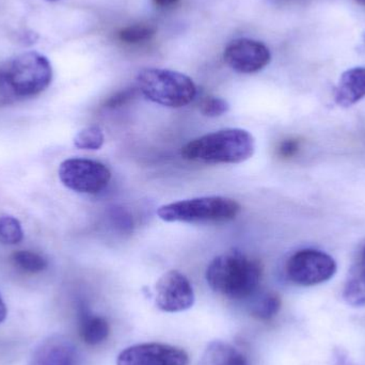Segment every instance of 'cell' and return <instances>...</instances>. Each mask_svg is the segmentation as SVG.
<instances>
[{"mask_svg": "<svg viewBox=\"0 0 365 365\" xmlns=\"http://www.w3.org/2000/svg\"><path fill=\"white\" fill-rule=\"evenodd\" d=\"M156 34V28L147 24H136L123 28L119 32V38L126 44H139L151 40Z\"/></svg>", "mask_w": 365, "mask_h": 365, "instance_id": "20", "label": "cell"}, {"mask_svg": "<svg viewBox=\"0 0 365 365\" xmlns=\"http://www.w3.org/2000/svg\"><path fill=\"white\" fill-rule=\"evenodd\" d=\"M223 58L232 70L242 74H253L269 64L272 53L264 43L242 38L227 45Z\"/></svg>", "mask_w": 365, "mask_h": 365, "instance_id": "9", "label": "cell"}, {"mask_svg": "<svg viewBox=\"0 0 365 365\" xmlns=\"http://www.w3.org/2000/svg\"><path fill=\"white\" fill-rule=\"evenodd\" d=\"M48 1H58V0H48Z\"/></svg>", "mask_w": 365, "mask_h": 365, "instance_id": "28", "label": "cell"}, {"mask_svg": "<svg viewBox=\"0 0 365 365\" xmlns=\"http://www.w3.org/2000/svg\"><path fill=\"white\" fill-rule=\"evenodd\" d=\"M76 351L72 343L63 338H51L36 349L31 365H75Z\"/></svg>", "mask_w": 365, "mask_h": 365, "instance_id": "12", "label": "cell"}, {"mask_svg": "<svg viewBox=\"0 0 365 365\" xmlns=\"http://www.w3.org/2000/svg\"><path fill=\"white\" fill-rule=\"evenodd\" d=\"M300 149V141L297 139H287L282 141L278 148V154L283 158H291L298 153Z\"/></svg>", "mask_w": 365, "mask_h": 365, "instance_id": "23", "label": "cell"}, {"mask_svg": "<svg viewBox=\"0 0 365 365\" xmlns=\"http://www.w3.org/2000/svg\"><path fill=\"white\" fill-rule=\"evenodd\" d=\"M6 317V304H4V300H2L1 296H0V324L2 322H4Z\"/></svg>", "mask_w": 365, "mask_h": 365, "instance_id": "25", "label": "cell"}, {"mask_svg": "<svg viewBox=\"0 0 365 365\" xmlns=\"http://www.w3.org/2000/svg\"><path fill=\"white\" fill-rule=\"evenodd\" d=\"M156 306L167 313L188 310L195 304V292L190 281L178 270L165 272L155 287Z\"/></svg>", "mask_w": 365, "mask_h": 365, "instance_id": "8", "label": "cell"}, {"mask_svg": "<svg viewBox=\"0 0 365 365\" xmlns=\"http://www.w3.org/2000/svg\"><path fill=\"white\" fill-rule=\"evenodd\" d=\"M109 325L104 317L92 314L87 309L79 313V336L88 345H98L109 336Z\"/></svg>", "mask_w": 365, "mask_h": 365, "instance_id": "13", "label": "cell"}, {"mask_svg": "<svg viewBox=\"0 0 365 365\" xmlns=\"http://www.w3.org/2000/svg\"><path fill=\"white\" fill-rule=\"evenodd\" d=\"M136 96V90L126 89L124 91L118 92L115 96H111L106 102V107L108 108H115V107L122 106L133 100V98Z\"/></svg>", "mask_w": 365, "mask_h": 365, "instance_id": "22", "label": "cell"}, {"mask_svg": "<svg viewBox=\"0 0 365 365\" xmlns=\"http://www.w3.org/2000/svg\"><path fill=\"white\" fill-rule=\"evenodd\" d=\"M179 1L180 0H153L155 6H160V8H169V6H175Z\"/></svg>", "mask_w": 365, "mask_h": 365, "instance_id": "24", "label": "cell"}, {"mask_svg": "<svg viewBox=\"0 0 365 365\" xmlns=\"http://www.w3.org/2000/svg\"><path fill=\"white\" fill-rule=\"evenodd\" d=\"M11 261L17 269L27 274H38L44 272L48 266L44 257L29 250H21L13 253Z\"/></svg>", "mask_w": 365, "mask_h": 365, "instance_id": "16", "label": "cell"}, {"mask_svg": "<svg viewBox=\"0 0 365 365\" xmlns=\"http://www.w3.org/2000/svg\"><path fill=\"white\" fill-rule=\"evenodd\" d=\"M205 277L216 293L231 299H245L259 287L262 268L259 262L244 253L229 251L210 262Z\"/></svg>", "mask_w": 365, "mask_h": 365, "instance_id": "2", "label": "cell"}, {"mask_svg": "<svg viewBox=\"0 0 365 365\" xmlns=\"http://www.w3.org/2000/svg\"><path fill=\"white\" fill-rule=\"evenodd\" d=\"M137 89L148 100L169 108L187 106L197 96L190 77L165 68H143L137 76Z\"/></svg>", "mask_w": 365, "mask_h": 365, "instance_id": "4", "label": "cell"}, {"mask_svg": "<svg viewBox=\"0 0 365 365\" xmlns=\"http://www.w3.org/2000/svg\"><path fill=\"white\" fill-rule=\"evenodd\" d=\"M280 309V297L274 293H265L255 300L251 307V314L261 321H269L278 314Z\"/></svg>", "mask_w": 365, "mask_h": 365, "instance_id": "17", "label": "cell"}, {"mask_svg": "<svg viewBox=\"0 0 365 365\" xmlns=\"http://www.w3.org/2000/svg\"><path fill=\"white\" fill-rule=\"evenodd\" d=\"M240 203L230 197H201L160 206L158 216L166 222H223L240 212Z\"/></svg>", "mask_w": 365, "mask_h": 365, "instance_id": "5", "label": "cell"}, {"mask_svg": "<svg viewBox=\"0 0 365 365\" xmlns=\"http://www.w3.org/2000/svg\"><path fill=\"white\" fill-rule=\"evenodd\" d=\"M255 140L242 128H225L193 139L184 145L182 156L203 164H240L252 158Z\"/></svg>", "mask_w": 365, "mask_h": 365, "instance_id": "3", "label": "cell"}, {"mask_svg": "<svg viewBox=\"0 0 365 365\" xmlns=\"http://www.w3.org/2000/svg\"><path fill=\"white\" fill-rule=\"evenodd\" d=\"M186 351L162 343H143L124 349L117 365H188Z\"/></svg>", "mask_w": 365, "mask_h": 365, "instance_id": "10", "label": "cell"}, {"mask_svg": "<svg viewBox=\"0 0 365 365\" xmlns=\"http://www.w3.org/2000/svg\"><path fill=\"white\" fill-rule=\"evenodd\" d=\"M24 238L23 227L19 219L10 215L0 216V242L4 245H16Z\"/></svg>", "mask_w": 365, "mask_h": 365, "instance_id": "19", "label": "cell"}, {"mask_svg": "<svg viewBox=\"0 0 365 365\" xmlns=\"http://www.w3.org/2000/svg\"><path fill=\"white\" fill-rule=\"evenodd\" d=\"M338 265L334 257L317 249H302L294 253L285 272L289 281L300 287H313L334 278Z\"/></svg>", "mask_w": 365, "mask_h": 365, "instance_id": "6", "label": "cell"}, {"mask_svg": "<svg viewBox=\"0 0 365 365\" xmlns=\"http://www.w3.org/2000/svg\"><path fill=\"white\" fill-rule=\"evenodd\" d=\"M53 68L36 51L21 53L0 66V104L42 93L51 85Z\"/></svg>", "mask_w": 365, "mask_h": 365, "instance_id": "1", "label": "cell"}, {"mask_svg": "<svg viewBox=\"0 0 365 365\" xmlns=\"http://www.w3.org/2000/svg\"><path fill=\"white\" fill-rule=\"evenodd\" d=\"M343 299L349 306H365V264L360 261L349 270L343 287Z\"/></svg>", "mask_w": 365, "mask_h": 365, "instance_id": "14", "label": "cell"}, {"mask_svg": "<svg viewBox=\"0 0 365 365\" xmlns=\"http://www.w3.org/2000/svg\"><path fill=\"white\" fill-rule=\"evenodd\" d=\"M365 98V68H349L341 75L334 101L343 108L354 106Z\"/></svg>", "mask_w": 365, "mask_h": 365, "instance_id": "11", "label": "cell"}, {"mask_svg": "<svg viewBox=\"0 0 365 365\" xmlns=\"http://www.w3.org/2000/svg\"><path fill=\"white\" fill-rule=\"evenodd\" d=\"M206 359L208 365H249L248 360L242 353L220 341L212 342L208 346Z\"/></svg>", "mask_w": 365, "mask_h": 365, "instance_id": "15", "label": "cell"}, {"mask_svg": "<svg viewBox=\"0 0 365 365\" xmlns=\"http://www.w3.org/2000/svg\"><path fill=\"white\" fill-rule=\"evenodd\" d=\"M60 181L71 190L96 195L106 188L111 173L104 164L85 158H70L60 165Z\"/></svg>", "mask_w": 365, "mask_h": 365, "instance_id": "7", "label": "cell"}, {"mask_svg": "<svg viewBox=\"0 0 365 365\" xmlns=\"http://www.w3.org/2000/svg\"><path fill=\"white\" fill-rule=\"evenodd\" d=\"M229 109L230 105L227 101L220 98H215V96L205 98L200 105V111L202 115L208 118L220 117L227 113Z\"/></svg>", "mask_w": 365, "mask_h": 365, "instance_id": "21", "label": "cell"}, {"mask_svg": "<svg viewBox=\"0 0 365 365\" xmlns=\"http://www.w3.org/2000/svg\"><path fill=\"white\" fill-rule=\"evenodd\" d=\"M356 2H357L358 4H360V6H364V8H365V0H356Z\"/></svg>", "mask_w": 365, "mask_h": 365, "instance_id": "27", "label": "cell"}, {"mask_svg": "<svg viewBox=\"0 0 365 365\" xmlns=\"http://www.w3.org/2000/svg\"><path fill=\"white\" fill-rule=\"evenodd\" d=\"M104 143V133L98 126L83 128L74 137V145L79 150L96 151L103 147Z\"/></svg>", "mask_w": 365, "mask_h": 365, "instance_id": "18", "label": "cell"}, {"mask_svg": "<svg viewBox=\"0 0 365 365\" xmlns=\"http://www.w3.org/2000/svg\"><path fill=\"white\" fill-rule=\"evenodd\" d=\"M359 261L361 262V263L365 264V246L364 247V249H362L361 255H360Z\"/></svg>", "mask_w": 365, "mask_h": 365, "instance_id": "26", "label": "cell"}]
</instances>
